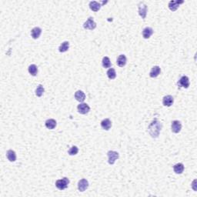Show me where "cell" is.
<instances>
[{
	"instance_id": "1",
	"label": "cell",
	"mask_w": 197,
	"mask_h": 197,
	"mask_svg": "<svg viewBox=\"0 0 197 197\" xmlns=\"http://www.w3.org/2000/svg\"><path fill=\"white\" fill-rule=\"evenodd\" d=\"M162 124L158 120H153L149 126V133L153 138H157L161 131Z\"/></svg>"
},
{
	"instance_id": "2",
	"label": "cell",
	"mask_w": 197,
	"mask_h": 197,
	"mask_svg": "<svg viewBox=\"0 0 197 197\" xmlns=\"http://www.w3.org/2000/svg\"><path fill=\"white\" fill-rule=\"evenodd\" d=\"M69 184V179H68L67 177H64L62 179H58L57 181L56 182V186L59 190L66 189Z\"/></svg>"
},
{
	"instance_id": "3",
	"label": "cell",
	"mask_w": 197,
	"mask_h": 197,
	"mask_svg": "<svg viewBox=\"0 0 197 197\" xmlns=\"http://www.w3.org/2000/svg\"><path fill=\"white\" fill-rule=\"evenodd\" d=\"M138 8H139V14L142 17L143 19H145L147 14V5H145L143 2H140L138 4Z\"/></svg>"
},
{
	"instance_id": "4",
	"label": "cell",
	"mask_w": 197,
	"mask_h": 197,
	"mask_svg": "<svg viewBox=\"0 0 197 197\" xmlns=\"http://www.w3.org/2000/svg\"><path fill=\"white\" fill-rule=\"evenodd\" d=\"M107 156H108V158H109V163L110 165H113L115 163V162L119 159V153L116 152V151L110 150L107 153Z\"/></svg>"
},
{
	"instance_id": "5",
	"label": "cell",
	"mask_w": 197,
	"mask_h": 197,
	"mask_svg": "<svg viewBox=\"0 0 197 197\" xmlns=\"http://www.w3.org/2000/svg\"><path fill=\"white\" fill-rule=\"evenodd\" d=\"M83 27H84V29H89V30H93V29H96V23L94 22L93 18L89 17V18L87 19V21L84 22V24H83Z\"/></svg>"
},
{
	"instance_id": "6",
	"label": "cell",
	"mask_w": 197,
	"mask_h": 197,
	"mask_svg": "<svg viewBox=\"0 0 197 197\" xmlns=\"http://www.w3.org/2000/svg\"><path fill=\"white\" fill-rule=\"evenodd\" d=\"M189 84H190V83H189V78H188L187 76H186V75L182 76L181 78L179 79V82H178V86L185 89L189 88Z\"/></svg>"
},
{
	"instance_id": "7",
	"label": "cell",
	"mask_w": 197,
	"mask_h": 197,
	"mask_svg": "<svg viewBox=\"0 0 197 197\" xmlns=\"http://www.w3.org/2000/svg\"><path fill=\"white\" fill-rule=\"evenodd\" d=\"M78 112L80 114H86L89 112L90 111V107L89 106L88 104L86 103H80L77 106Z\"/></svg>"
},
{
	"instance_id": "8",
	"label": "cell",
	"mask_w": 197,
	"mask_h": 197,
	"mask_svg": "<svg viewBox=\"0 0 197 197\" xmlns=\"http://www.w3.org/2000/svg\"><path fill=\"white\" fill-rule=\"evenodd\" d=\"M171 128L172 132H173L174 133H179L181 131L182 129L181 122L178 121V120H174V121L172 122Z\"/></svg>"
},
{
	"instance_id": "9",
	"label": "cell",
	"mask_w": 197,
	"mask_h": 197,
	"mask_svg": "<svg viewBox=\"0 0 197 197\" xmlns=\"http://www.w3.org/2000/svg\"><path fill=\"white\" fill-rule=\"evenodd\" d=\"M183 3H184V1H179V0L173 1V0H172L169 3V9L173 12H175L177 9L179 8L180 4H182Z\"/></svg>"
},
{
	"instance_id": "10",
	"label": "cell",
	"mask_w": 197,
	"mask_h": 197,
	"mask_svg": "<svg viewBox=\"0 0 197 197\" xmlns=\"http://www.w3.org/2000/svg\"><path fill=\"white\" fill-rule=\"evenodd\" d=\"M89 187V182L86 179H80L78 182V189L80 192H84Z\"/></svg>"
},
{
	"instance_id": "11",
	"label": "cell",
	"mask_w": 197,
	"mask_h": 197,
	"mask_svg": "<svg viewBox=\"0 0 197 197\" xmlns=\"http://www.w3.org/2000/svg\"><path fill=\"white\" fill-rule=\"evenodd\" d=\"M174 98L173 97L170 95H168V96H164L163 98V104L165 106L169 107L171 106L173 104Z\"/></svg>"
},
{
	"instance_id": "12",
	"label": "cell",
	"mask_w": 197,
	"mask_h": 197,
	"mask_svg": "<svg viewBox=\"0 0 197 197\" xmlns=\"http://www.w3.org/2000/svg\"><path fill=\"white\" fill-rule=\"evenodd\" d=\"M161 73V69L159 66L158 65H155L152 68L150 73H149V75H150L151 78H156Z\"/></svg>"
},
{
	"instance_id": "13",
	"label": "cell",
	"mask_w": 197,
	"mask_h": 197,
	"mask_svg": "<svg viewBox=\"0 0 197 197\" xmlns=\"http://www.w3.org/2000/svg\"><path fill=\"white\" fill-rule=\"evenodd\" d=\"M56 121L53 119H47L46 122H45V125H46V127L49 130H53L56 126Z\"/></svg>"
},
{
	"instance_id": "14",
	"label": "cell",
	"mask_w": 197,
	"mask_h": 197,
	"mask_svg": "<svg viewBox=\"0 0 197 197\" xmlns=\"http://www.w3.org/2000/svg\"><path fill=\"white\" fill-rule=\"evenodd\" d=\"M42 33V29L39 27H35L31 30V36L34 39H39Z\"/></svg>"
},
{
	"instance_id": "15",
	"label": "cell",
	"mask_w": 197,
	"mask_h": 197,
	"mask_svg": "<svg viewBox=\"0 0 197 197\" xmlns=\"http://www.w3.org/2000/svg\"><path fill=\"white\" fill-rule=\"evenodd\" d=\"M153 34V29L150 27H145L143 30V36L144 39H149L150 36Z\"/></svg>"
},
{
	"instance_id": "16",
	"label": "cell",
	"mask_w": 197,
	"mask_h": 197,
	"mask_svg": "<svg viewBox=\"0 0 197 197\" xmlns=\"http://www.w3.org/2000/svg\"><path fill=\"white\" fill-rule=\"evenodd\" d=\"M101 4L98 2H96V1H92L89 3V8L93 12H98L101 8Z\"/></svg>"
},
{
	"instance_id": "17",
	"label": "cell",
	"mask_w": 197,
	"mask_h": 197,
	"mask_svg": "<svg viewBox=\"0 0 197 197\" xmlns=\"http://www.w3.org/2000/svg\"><path fill=\"white\" fill-rule=\"evenodd\" d=\"M75 98L77 101L83 102L85 99H86V95L83 93V91L78 90L77 92H75Z\"/></svg>"
},
{
	"instance_id": "18",
	"label": "cell",
	"mask_w": 197,
	"mask_h": 197,
	"mask_svg": "<svg viewBox=\"0 0 197 197\" xmlns=\"http://www.w3.org/2000/svg\"><path fill=\"white\" fill-rule=\"evenodd\" d=\"M126 61H127V59H126V56L125 55H120L117 59L116 63L119 67H123L126 64Z\"/></svg>"
},
{
	"instance_id": "19",
	"label": "cell",
	"mask_w": 197,
	"mask_h": 197,
	"mask_svg": "<svg viewBox=\"0 0 197 197\" xmlns=\"http://www.w3.org/2000/svg\"><path fill=\"white\" fill-rule=\"evenodd\" d=\"M102 128L105 130H109L112 127V122L110 119H105L101 122Z\"/></svg>"
},
{
	"instance_id": "20",
	"label": "cell",
	"mask_w": 197,
	"mask_h": 197,
	"mask_svg": "<svg viewBox=\"0 0 197 197\" xmlns=\"http://www.w3.org/2000/svg\"><path fill=\"white\" fill-rule=\"evenodd\" d=\"M6 156H7V159L10 162H15L16 160V154L15 153V151L12 150V149H9V150L7 151L6 153Z\"/></svg>"
},
{
	"instance_id": "21",
	"label": "cell",
	"mask_w": 197,
	"mask_h": 197,
	"mask_svg": "<svg viewBox=\"0 0 197 197\" xmlns=\"http://www.w3.org/2000/svg\"><path fill=\"white\" fill-rule=\"evenodd\" d=\"M174 172L177 174H181L184 171V166L182 163H177L173 166Z\"/></svg>"
},
{
	"instance_id": "22",
	"label": "cell",
	"mask_w": 197,
	"mask_h": 197,
	"mask_svg": "<svg viewBox=\"0 0 197 197\" xmlns=\"http://www.w3.org/2000/svg\"><path fill=\"white\" fill-rule=\"evenodd\" d=\"M69 49V42L68 41H65L60 45L59 48V51L60 52H65L68 51Z\"/></svg>"
},
{
	"instance_id": "23",
	"label": "cell",
	"mask_w": 197,
	"mask_h": 197,
	"mask_svg": "<svg viewBox=\"0 0 197 197\" xmlns=\"http://www.w3.org/2000/svg\"><path fill=\"white\" fill-rule=\"evenodd\" d=\"M29 73L33 76H36L38 73V68L35 64H32L29 66Z\"/></svg>"
},
{
	"instance_id": "24",
	"label": "cell",
	"mask_w": 197,
	"mask_h": 197,
	"mask_svg": "<svg viewBox=\"0 0 197 197\" xmlns=\"http://www.w3.org/2000/svg\"><path fill=\"white\" fill-rule=\"evenodd\" d=\"M107 75H108V78L109 79H114L116 77V70L113 69V68H110L108 69L106 73Z\"/></svg>"
},
{
	"instance_id": "25",
	"label": "cell",
	"mask_w": 197,
	"mask_h": 197,
	"mask_svg": "<svg viewBox=\"0 0 197 197\" xmlns=\"http://www.w3.org/2000/svg\"><path fill=\"white\" fill-rule=\"evenodd\" d=\"M102 63V66H103L105 69H107V68L111 67V62H110L109 58L107 57V56H105V57H103Z\"/></svg>"
},
{
	"instance_id": "26",
	"label": "cell",
	"mask_w": 197,
	"mask_h": 197,
	"mask_svg": "<svg viewBox=\"0 0 197 197\" xmlns=\"http://www.w3.org/2000/svg\"><path fill=\"white\" fill-rule=\"evenodd\" d=\"M44 88H43V86H42V85H39V86H37L36 89V95L38 97H41L42 95H43V93H44Z\"/></svg>"
},
{
	"instance_id": "27",
	"label": "cell",
	"mask_w": 197,
	"mask_h": 197,
	"mask_svg": "<svg viewBox=\"0 0 197 197\" xmlns=\"http://www.w3.org/2000/svg\"><path fill=\"white\" fill-rule=\"evenodd\" d=\"M79 152V149L77 146H75V145H74V146H72V147L70 148V149L69 151H68V153L69 154L70 156H75V155H76L77 153H78Z\"/></svg>"
}]
</instances>
